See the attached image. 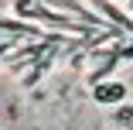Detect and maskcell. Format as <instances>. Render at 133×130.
I'll return each mask as SVG.
<instances>
[{"label": "cell", "mask_w": 133, "mask_h": 130, "mask_svg": "<svg viewBox=\"0 0 133 130\" xmlns=\"http://www.w3.org/2000/svg\"><path fill=\"white\" fill-rule=\"evenodd\" d=\"M123 86L119 82H96V99H102V103H116V99H123Z\"/></svg>", "instance_id": "obj_1"}]
</instances>
